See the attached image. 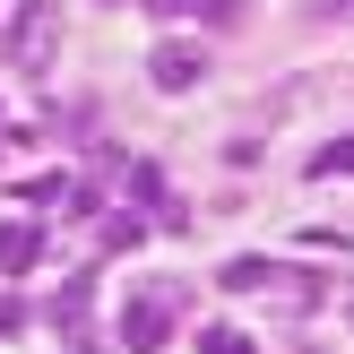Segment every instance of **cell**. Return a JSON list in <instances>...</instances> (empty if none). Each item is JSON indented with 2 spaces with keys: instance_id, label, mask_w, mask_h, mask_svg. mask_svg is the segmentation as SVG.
<instances>
[{
  "instance_id": "cell-1",
  "label": "cell",
  "mask_w": 354,
  "mask_h": 354,
  "mask_svg": "<svg viewBox=\"0 0 354 354\" xmlns=\"http://www.w3.org/2000/svg\"><path fill=\"white\" fill-rule=\"evenodd\" d=\"M182 303H190V286H138L130 311H121V346H130V354H156V346L173 337V311H182Z\"/></svg>"
},
{
  "instance_id": "cell-6",
  "label": "cell",
  "mask_w": 354,
  "mask_h": 354,
  "mask_svg": "<svg viewBox=\"0 0 354 354\" xmlns=\"http://www.w3.org/2000/svg\"><path fill=\"white\" fill-rule=\"evenodd\" d=\"M199 69H207L199 52H182V44H156V61H147V78H156V86H199Z\"/></svg>"
},
{
  "instance_id": "cell-10",
  "label": "cell",
  "mask_w": 354,
  "mask_h": 354,
  "mask_svg": "<svg viewBox=\"0 0 354 354\" xmlns=\"http://www.w3.org/2000/svg\"><path fill=\"white\" fill-rule=\"evenodd\" d=\"M199 354H259L242 328H199Z\"/></svg>"
},
{
  "instance_id": "cell-11",
  "label": "cell",
  "mask_w": 354,
  "mask_h": 354,
  "mask_svg": "<svg viewBox=\"0 0 354 354\" xmlns=\"http://www.w3.org/2000/svg\"><path fill=\"white\" fill-rule=\"evenodd\" d=\"M138 234H147V225H138V216H104V251H130Z\"/></svg>"
},
{
  "instance_id": "cell-2",
  "label": "cell",
  "mask_w": 354,
  "mask_h": 354,
  "mask_svg": "<svg viewBox=\"0 0 354 354\" xmlns=\"http://www.w3.org/2000/svg\"><path fill=\"white\" fill-rule=\"evenodd\" d=\"M86 303H95V268H78L61 294H52V320H61L69 354H95V320H86Z\"/></svg>"
},
{
  "instance_id": "cell-4",
  "label": "cell",
  "mask_w": 354,
  "mask_h": 354,
  "mask_svg": "<svg viewBox=\"0 0 354 354\" xmlns=\"http://www.w3.org/2000/svg\"><path fill=\"white\" fill-rule=\"evenodd\" d=\"M35 259H44V225H35V216H9V225H0V277H26Z\"/></svg>"
},
{
  "instance_id": "cell-7",
  "label": "cell",
  "mask_w": 354,
  "mask_h": 354,
  "mask_svg": "<svg viewBox=\"0 0 354 354\" xmlns=\"http://www.w3.org/2000/svg\"><path fill=\"white\" fill-rule=\"evenodd\" d=\"M156 17H242V0H147Z\"/></svg>"
},
{
  "instance_id": "cell-8",
  "label": "cell",
  "mask_w": 354,
  "mask_h": 354,
  "mask_svg": "<svg viewBox=\"0 0 354 354\" xmlns=\"http://www.w3.org/2000/svg\"><path fill=\"white\" fill-rule=\"evenodd\" d=\"M130 190H138V199H147V207H165L173 225H182V207L165 199V173H156V165H130Z\"/></svg>"
},
{
  "instance_id": "cell-3",
  "label": "cell",
  "mask_w": 354,
  "mask_h": 354,
  "mask_svg": "<svg viewBox=\"0 0 354 354\" xmlns=\"http://www.w3.org/2000/svg\"><path fill=\"white\" fill-rule=\"evenodd\" d=\"M52 26H61L52 0H26V9L9 17V61H17V69H44V61H52Z\"/></svg>"
},
{
  "instance_id": "cell-9",
  "label": "cell",
  "mask_w": 354,
  "mask_h": 354,
  "mask_svg": "<svg viewBox=\"0 0 354 354\" xmlns=\"http://www.w3.org/2000/svg\"><path fill=\"white\" fill-rule=\"evenodd\" d=\"M337 173H354V138H328V147L311 156V182H337Z\"/></svg>"
},
{
  "instance_id": "cell-5",
  "label": "cell",
  "mask_w": 354,
  "mask_h": 354,
  "mask_svg": "<svg viewBox=\"0 0 354 354\" xmlns=\"http://www.w3.org/2000/svg\"><path fill=\"white\" fill-rule=\"evenodd\" d=\"M225 286H234V294H251V286H294V294H311V277L277 268V259H225Z\"/></svg>"
},
{
  "instance_id": "cell-12",
  "label": "cell",
  "mask_w": 354,
  "mask_h": 354,
  "mask_svg": "<svg viewBox=\"0 0 354 354\" xmlns=\"http://www.w3.org/2000/svg\"><path fill=\"white\" fill-rule=\"evenodd\" d=\"M26 320H35V311L17 303V294H0V337H9V328H26Z\"/></svg>"
}]
</instances>
